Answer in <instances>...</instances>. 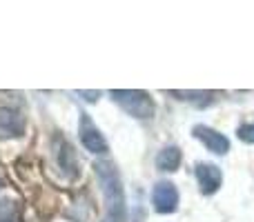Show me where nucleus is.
Instances as JSON below:
<instances>
[{
    "label": "nucleus",
    "instance_id": "nucleus-1",
    "mask_svg": "<svg viewBox=\"0 0 254 222\" xmlns=\"http://www.w3.org/2000/svg\"><path fill=\"white\" fill-rule=\"evenodd\" d=\"M94 171H96L103 198H105V220L103 222H127L125 191L116 165L110 160H98L94 162Z\"/></svg>",
    "mask_w": 254,
    "mask_h": 222
},
{
    "label": "nucleus",
    "instance_id": "nucleus-2",
    "mask_svg": "<svg viewBox=\"0 0 254 222\" xmlns=\"http://www.w3.org/2000/svg\"><path fill=\"white\" fill-rule=\"evenodd\" d=\"M110 96L131 118L149 120L156 113V105H154L152 96L147 91H143V89H112Z\"/></svg>",
    "mask_w": 254,
    "mask_h": 222
},
{
    "label": "nucleus",
    "instance_id": "nucleus-3",
    "mask_svg": "<svg viewBox=\"0 0 254 222\" xmlns=\"http://www.w3.org/2000/svg\"><path fill=\"white\" fill-rule=\"evenodd\" d=\"M78 135H80L83 147L87 149L89 153H94V156H103V153L110 151V144H107L105 135L94 125L92 116L85 111H80V116H78Z\"/></svg>",
    "mask_w": 254,
    "mask_h": 222
},
{
    "label": "nucleus",
    "instance_id": "nucleus-4",
    "mask_svg": "<svg viewBox=\"0 0 254 222\" xmlns=\"http://www.w3.org/2000/svg\"><path fill=\"white\" fill-rule=\"evenodd\" d=\"M179 189H176L174 182L170 180H161V182L154 184L152 189V205H154V211L161 216H170L179 209Z\"/></svg>",
    "mask_w": 254,
    "mask_h": 222
},
{
    "label": "nucleus",
    "instance_id": "nucleus-5",
    "mask_svg": "<svg viewBox=\"0 0 254 222\" xmlns=\"http://www.w3.org/2000/svg\"><path fill=\"white\" fill-rule=\"evenodd\" d=\"M194 176H196L198 189H201L203 196H214L223 184V174L212 162H198L196 169H194Z\"/></svg>",
    "mask_w": 254,
    "mask_h": 222
},
{
    "label": "nucleus",
    "instance_id": "nucleus-6",
    "mask_svg": "<svg viewBox=\"0 0 254 222\" xmlns=\"http://www.w3.org/2000/svg\"><path fill=\"white\" fill-rule=\"evenodd\" d=\"M192 135L196 140H201V142L207 147V151L216 153V156H225V153L230 151V140L225 138L221 131L212 129V127H207V125H196L192 131Z\"/></svg>",
    "mask_w": 254,
    "mask_h": 222
},
{
    "label": "nucleus",
    "instance_id": "nucleus-7",
    "mask_svg": "<svg viewBox=\"0 0 254 222\" xmlns=\"http://www.w3.org/2000/svg\"><path fill=\"white\" fill-rule=\"evenodd\" d=\"M27 129V120L20 111L0 107V138H20Z\"/></svg>",
    "mask_w": 254,
    "mask_h": 222
},
{
    "label": "nucleus",
    "instance_id": "nucleus-8",
    "mask_svg": "<svg viewBox=\"0 0 254 222\" xmlns=\"http://www.w3.org/2000/svg\"><path fill=\"white\" fill-rule=\"evenodd\" d=\"M54 153H56L58 167L67 174V178H76L78 176V162H76V153L71 149V144L65 138L56 135L54 138Z\"/></svg>",
    "mask_w": 254,
    "mask_h": 222
},
{
    "label": "nucleus",
    "instance_id": "nucleus-9",
    "mask_svg": "<svg viewBox=\"0 0 254 222\" xmlns=\"http://www.w3.org/2000/svg\"><path fill=\"white\" fill-rule=\"evenodd\" d=\"M181 162H183V153H181V149L174 147V144L163 147L161 151H158V156H156L158 171H165V174H174V171H179Z\"/></svg>",
    "mask_w": 254,
    "mask_h": 222
},
{
    "label": "nucleus",
    "instance_id": "nucleus-10",
    "mask_svg": "<svg viewBox=\"0 0 254 222\" xmlns=\"http://www.w3.org/2000/svg\"><path fill=\"white\" fill-rule=\"evenodd\" d=\"M170 96H176V98H181V100H188V102H192L194 107H198V109H205V105H203L198 98H207L212 91H167Z\"/></svg>",
    "mask_w": 254,
    "mask_h": 222
},
{
    "label": "nucleus",
    "instance_id": "nucleus-11",
    "mask_svg": "<svg viewBox=\"0 0 254 222\" xmlns=\"http://www.w3.org/2000/svg\"><path fill=\"white\" fill-rule=\"evenodd\" d=\"M237 138L246 144H254V122H246L237 129Z\"/></svg>",
    "mask_w": 254,
    "mask_h": 222
},
{
    "label": "nucleus",
    "instance_id": "nucleus-12",
    "mask_svg": "<svg viewBox=\"0 0 254 222\" xmlns=\"http://www.w3.org/2000/svg\"><path fill=\"white\" fill-rule=\"evenodd\" d=\"M78 96H85V100L87 102H94L98 96H101V91H76Z\"/></svg>",
    "mask_w": 254,
    "mask_h": 222
}]
</instances>
